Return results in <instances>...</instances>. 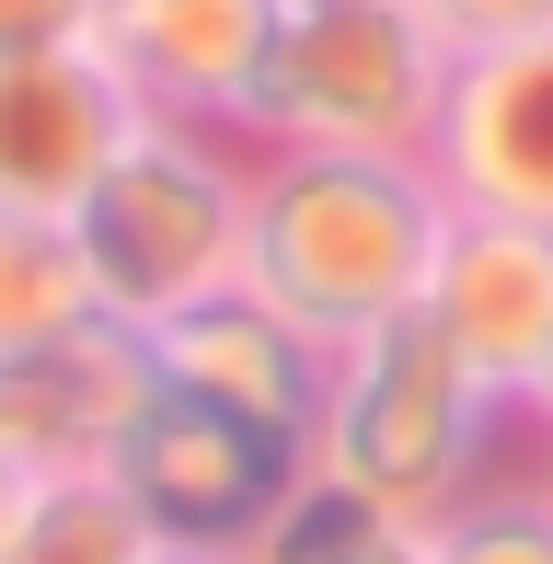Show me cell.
<instances>
[{
	"label": "cell",
	"mask_w": 553,
	"mask_h": 564,
	"mask_svg": "<svg viewBox=\"0 0 553 564\" xmlns=\"http://www.w3.org/2000/svg\"><path fill=\"white\" fill-rule=\"evenodd\" d=\"M242 553H254V564H438V530H415V519H369V507L323 496V484L300 473V496L276 507V519H265Z\"/></svg>",
	"instance_id": "5bb4252c"
},
{
	"label": "cell",
	"mask_w": 553,
	"mask_h": 564,
	"mask_svg": "<svg viewBox=\"0 0 553 564\" xmlns=\"http://www.w3.org/2000/svg\"><path fill=\"white\" fill-rule=\"evenodd\" d=\"M150 564H254V553H242V542H162Z\"/></svg>",
	"instance_id": "ac0fdd59"
},
{
	"label": "cell",
	"mask_w": 553,
	"mask_h": 564,
	"mask_svg": "<svg viewBox=\"0 0 553 564\" xmlns=\"http://www.w3.org/2000/svg\"><path fill=\"white\" fill-rule=\"evenodd\" d=\"M105 473L139 496V519L162 530V542H254L276 507L300 496V438H276L254 415H219V403H196V392L162 380Z\"/></svg>",
	"instance_id": "5b68a950"
},
{
	"label": "cell",
	"mask_w": 553,
	"mask_h": 564,
	"mask_svg": "<svg viewBox=\"0 0 553 564\" xmlns=\"http://www.w3.org/2000/svg\"><path fill=\"white\" fill-rule=\"evenodd\" d=\"M82 265L93 300L116 323H173L196 300L242 289V242H254V150L231 127H173L139 116V139L105 162V185L82 196Z\"/></svg>",
	"instance_id": "277c9868"
},
{
	"label": "cell",
	"mask_w": 553,
	"mask_h": 564,
	"mask_svg": "<svg viewBox=\"0 0 553 564\" xmlns=\"http://www.w3.org/2000/svg\"><path fill=\"white\" fill-rule=\"evenodd\" d=\"M531 438H542V473H531V484H542V496H553V426H531Z\"/></svg>",
	"instance_id": "44dd1931"
},
{
	"label": "cell",
	"mask_w": 553,
	"mask_h": 564,
	"mask_svg": "<svg viewBox=\"0 0 553 564\" xmlns=\"http://www.w3.org/2000/svg\"><path fill=\"white\" fill-rule=\"evenodd\" d=\"M449 46L415 0H276L265 69L242 93L231 139L276 150H335V162H426L449 105Z\"/></svg>",
	"instance_id": "3957f363"
},
{
	"label": "cell",
	"mask_w": 553,
	"mask_h": 564,
	"mask_svg": "<svg viewBox=\"0 0 553 564\" xmlns=\"http://www.w3.org/2000/svg\"><path fill=\"white\" fill-rule=\"evenodd\" d=\"M449 242V185L426 162H335L276 150L254 162V242L242 289L276 300L312 346H358L426 300V265Z\"/></svg>",
	"instance_id": "6da1fadb"
},
{
	"label": "cell",
	"mask_w": 553,
	"mask_h": 564,
	"mask_svg": "<svg viewBox=\"0 0 553 564\" xmlns=\"http://www.w3.org/2000/svg\"><path fill=\"white\" fill-rule=\"evenodd\" d=\"M162 530L139 519V496L116 473H46L23 484L12 530H0V564H150Z\"/></svg>",
	"instance_id": "7c38bea8"
},
{
	"label": "cell",
	"mask_w": 553,
	"mask_h": 564,
	"mask_svg": "<svg viewBox=\"0 0 553 564\" xmlns=\"http://www.w3.org/2000/svg\"><path fill=\"white\" fill-rule=\"evenodd\" d=\"M105 0H0V58H35V46H93Z\"/></svg>",
	"instance_id": "e0dca14e"
},
{
	"label": "cell",
	"mask_w": 553,
	"mask_h": 564,
	"mask_svg": "<svg viewBox=\"0 0 553 564\" xmlns=\"http://www.w3.org/2000/svg\"><path fill=\"white\" fill-rule=\"evenodd\" d=\"M519 403H496L462 357L438 346V323L404 312L381 335L335 346V380H323V415L300 438V473L323 496L369 507V519H415L438 530L462 496H485V460H496V426Z\"/></svg>",
	"instance_id": "7a4b0ae2"
},
{
	"label": "cell",
	"mask_w": 553,
	"mask_h": 564,
	"mask_svg": "<svg viewBox=\"0 0 553 564\" xmlns=\"http://www.w3.org/2000/svg\"><path fill=\"white\" fill-rule=\"evenodd\" d=\"M105 300H93V265H82V230L69 219H12L0 208V357L69 335V323H93Z\"/></svg>",
	"instance_id": "4fadbf2b"
},
{
	"label": "cell",
	"mask_w": 553,
	"mask_h": 564,
	"mask_svg": "<svg viewBox=\"0 0 553 564\" xmlns=\"http://www.w3.org/2000/svg\"><path fill=\"white\" fill-rule=\"evenodd\" d=\"M150 392H162L150 335L116 323V312H93V323H69V335L0 357V460H12L23 484L105 473V460L128 449V426L150 415Z\"/></svg>",
	"instance_id": "8992f818"
},
{
	"label": "cell",
	"mask_w": 553,
	"mask_h": 564,
	"mask_svg": "<svg viewBox=\"0 0 553 564\" xmlns=\"http://www.w3.org/2000/svg\"><path fill=\"white\" fill-rule=\"evenodd\" d=\"M519 426H553V357H542V380H531V403H519Z\"/></svg>",
	"instance_id": "d6986e66"
},
{
	"label": "cell",
	"mask_w": 553,
	"mask_h": 564,
	"mask_svg": "<svg viewBox=\"0 0 553 564\" xmlns=\"http://www.w3.org/2000/svg\"><path fill=\"white\" fill-rule=\"evenodd\" d=\"M426 23H438L449 58H496V46H531L553 35V0H415Z\"/></svg>",
	"instance_id": "2e32d148"
},
{
	"label": "cell",
	"mask_w": 553,
	"mask_h": 564,
	"mask_svg": "<svg viewBox=\"0 0 553 564\" xmlns=\"http://www.w3.org/2000/svg\"><path fill=\"white\" fill-rule=\"evenodd\" d=\"M438 564H553V496L542 484H485L438 519Z\"/></svg>",
	"instance_id": "9a60e30c"
},
{
	"label": "cell",
	"mask_w": 553,
	"mask_h": 564,
	"mask_svg": "<svg viewBox=\"0 0 553 564\" xmlns=\"http://www.w3.org/2000/svg\"><path fill=\"white\" fill-rule=\"evenodd\" d=\"M426 173H438L449 208H473V219H531V230H553V35L449 69Z\"/></svg>",
	"instance_id": "9c48e42d"
},
{
	"label": "cell",
	"mask_w": 553,
	"mask_h": 564,
	"mask_svg": "<svg viewBox=\"0 0 553 564\" xmlns=\"http://www.w3.org/2000/svg\"><path fill=\"white\" fill-rule=\"evenodd\" d=\"M12 507H23V473H12V460H0V530H12Z\"/></svg>",
	"instance_id": "ffe728a7"
},
{
	"label": "cell",
	"mask_w": 553,
	"mask_h": 564,
	"mask_svg": "<svg viewBox=\"0 0 553 564\" xmlns=\"http://www.w3.org/2000/svg\"><path fill=\"white\" fill-rule=\"evenodd\" d=\"M128 139H139V105L105 69V46L0 58V208L12 219H82V196L105 185Z\"/></svg>",
	"instance_id": "52a82bcc"
},
{
	"label": "cell",
	"mask_w": 553,
	"mask_h": 564,
	"mask_svg": "<svg viewBox=\"0 0 553 564\" xmlns=\"http://www.w3.org/2000/svg\"><path fill=\"white\" fill-rule=\"evenodd\" d=\"M150 357H162L173 392L219 403V415H254V426H276V438H312L323 380H335V346H312L254 289H219V300H196V312L150 323Z\"/></svg>",
	"instance_id": "8fae6325"
},
{
	"label": "cell",
	"mask_w": 553,
	"mask_h": 564,
	"mask_svg": "<svg viewBox=\"0 0 553 564\" xmlns=\"http://www.w3.org/2000/svg\"><path fill=\"white\" fill-rule=\"evenodd\" d=\"M265 35H276V0H105V23H93L128 105L173 127H231L265 69Z\"/></svg>",
	"instance_id": "30bf717a"
},
{
	"label": "cell",
	"mask_w": 553,
	"mask_h": 564,
	"mask_svg": "<svg viewBox=\"0 0 553 564\" xmlns=\"http://www.w3.org/2000/svg\"><path fill=\"white\" fill-rule=\"evenodd\" d=\"M415 312L438 323V346L462 357L496 403H531V380L553 357V230L449 208V242H438V265H426Z\"/></svg>",
	"instance_id": "ba28073f"
}]
</instances>
